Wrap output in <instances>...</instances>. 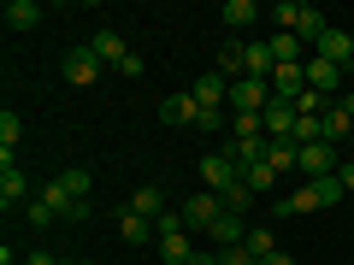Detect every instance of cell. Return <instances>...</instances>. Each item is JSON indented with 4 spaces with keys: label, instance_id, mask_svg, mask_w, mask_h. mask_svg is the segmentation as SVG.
Listing matches in <instances>:
<instances>
[{
    "label": "cell",
    "instance_id": "obj_25",
    "mask_svg": "<svg viewBox=\"0 0 354 265\" xmlns=\"http://www.w3.org/2000/svg\"><path fill=\"white\" fill-rule=\"evenodd\" d=\"M313 195H319V206H342V195H348V189H342V177L330 171V177H313Z\"/></svg>",
    "mask_w": 354,
    "mask_h": 265
},
{
    "label": "cell",
    "instance_id": "obj_1",
    "mask_svg": "<svg viewBox=\"0 0 354 265\" xmlns=\"http://www.w3.org/2000/svg\"><path fill=\"white\" fill-rule=\"evenodd\" d=\"M272 24L283 30V36H301V41H319L325 36V12H319V6H307V0H278V6H272Z\"/></svg>",
    "mask_w": 354,
    "mask_h": 265
},
{
    "label": "cell",
    "instance_id": "obj_9",
    "mask_svg": "<svg viewBox=\"0 0 354 265\" xmlns=\"http://www.w3.org/2000/svg\"><path fill=\"white\" fill-rule=\"evenodd\" d=\"M88 48H95V59H101L106 71H118V65H124L130 53H136L124 36H118V30H95V36H88Z\"/></svg>",
    "mask_w": 354,
    "mask_h": 265
},
{
    "label": "cell",
    "instance_id": "obj_20",
    "mask_svg": "<svg viewBox=\"0 0 354 265\" xmlns=\"http://www.w3.org/2000/svg\"><path fill=\"white\" fill-rule=\"evenodd\" d=\"M254 18H260L254 0H225V6H218V24H225V30H248Z\"/></svg>",
    "mask_w": 354,
    "mask_h": 265
},
{
    "label": "cell",
    "instance_id": "obj_16",
    "mask_svg": "<svg viewBox=\"0 0 354 265\" xmlns=\"http://www.w3.org/2000/svg\"><path fill=\"white\" fill-rule=\"evenodd\" d=\"M266 48H272V65H307V59H313V53H307V41H301V36H283V30L266 41Z\"/></svg>",
    "mask_w": 354,
    "mask_h": 265
},
{
    "label": "cell",
    "instance_id": "obj_4",
    "mask_svg": "<svg viewBox=\"0 0 354 265\" xmlns=\"http://www.w3.org/2000/svg\"><path fill=\"white\" fill-rule=\"evenodd\" d=\"M189 95H195L201 112H230V77H218V71H201L189 83Z\"/></svg>",
    "mask_w": 354,
    "mask_h": 265
},
{
    "label": "cell",
    "instance_id": "obj_21",
    "mask_svg": "<svg viewBox=\"0 0 354 265\" xmlns=\"http://www.w3.org/2000/svg\"><path fill=\"white\" fill-rule=\"evenodd\" d=\"M242 248H248L254 259L266 265V253H278V236H272V230H266V224H248V236H242Z\"/></svg>",
    "mask_w": 354,
    "mask_h": 265
},
{
    "label": "cell",
    "instance_id": "obj_11",
    "mask_svg": "<svg viewBox=\"0 0 354 265\" xmlns=\"http://www.w3.org/2000/svg\"><path fill=\"white\" fill-rule=\"evenodd\" d=\"M342 71H348V65H337V59H319V53H313V59H307V88H319V95L330 101V95L342 88Z\"/></svg>",
    "mask_w": 354,
    "mask_h": 265
},
{
    "label": "cell",
    "instance_id": "obj_31",
    "mask_svg": "<svg viewBox=\"0 0 354 265\" xmlns=\"http://www.w3.org/2000/svg\"><path fill=\"white\" fill-rule=\"evenodd\" d=\"M337 177H342V189H348V201H354V159H342V165H337Z\"/></svg>",
    "mask_w": 354,
    "mask_h": 265
},
{
    "label": "cell",
    "instance_id": "obj_10",
    "mask_svg": "<svg viewBox=\"0 0 354 265\" xmlns=\"http://www.w3.org/2000/svg\"><path fill=\"white\" fill-rule=\"evenodd\" d=\"M153 253H160L165 265H189V259H195V236H189V230H160Z\"/></svg>",
    "mask_w": 354,
    "mask_h": 265
},
{
    "label": "cell",
    "instance_id": "obj_36",
    "mask_svg": "<svg viewBox=\"0 0 354 265\" xmlns=\"http://www.w3.org/2000/svg\"><path fill=\"white\" fill-rule=\"evenodd\" d=\"M77 265H95V259H77Z\"/></svg>",
    "mask_w": 354,
    "mask_h": 265
},
{
    "label": "cell",
    "instance_id": "obj_28",
    "mask_svg": "<svg viewBox=\"0 0 354 265\" xmlns=\"http://www.w3.org/2000/svg\"><path fill=\"white\" fill-rule=\"evenodd\" d=\"M24 218H30V230H48V224H53V218H59V213H53V206L41 201V195H36V201L24 206Z\"/></svg>",
    "mask_w": 354,
    "mask_h": 265
},
{
    "label": "cell",
    "instance_id": "obj_12",
    "mask_svg": "<svg viewBox=\"0 0 354 265\" xmlns=\"http://www.w3.org/2000/svg\"><path fill=\"white\" fill-rule=\"evenodd\" d=\"M118 236L130 242V248H153V242H160V224H153V218H142V213H118Z\"/></svg>",
    "mask_w": 354,
    "mask_h": 265
},
{
    "label": "cell",
    "instance_id": "obj_7",
    "mask_svg": "<svg viewBox=\"0 0 354 265\" xmlns=\"http://www.w3.org/2000/svg\"><path fill=\"white\" fill-rule=\"evenodd\" d=\"M236 159H230L225 148H213V153H201V189H213V195H225L230 183H236Z\"/></svg>",
    "mask_w": 354,
    "mask_h": 265
},
{
    "label": "cell",
    "instance_id": "obj_34",
    "mask_svg": "<svg viewBox=\"0 0 354 265\" xmlns=\"http://www.w3.org/2000/svg\"><path fill=\"white\" fill-rule=\"evenodd\" d=\"M189 265H225V259H218V253H201V248H195V259Z\"/></svg>",
    "mask_w": 354,
    "mask_h": 265
},
{
    "label": "cell",
    "instance_id": "obj_13",
    "mask_svg": "<svg viewBox=\"0 0 354 265\" xmlns=\"http://www.w3.org/2000/svg\"><path fill=\"white\" fill-rule=\"evenodd\" d=\"M313 53H319V59H337V65H348V59H354V30H342V24H330L325 36L313 41Z\"/></svg>",
    "mask_w": 354,
    "mask_h": 265
},
{
    "label": "cell",
    "instance_id": "obj_29",
    "mask_svg": "<svg viewBox=\"0 0 354 265\" xmlns=\"http://www.w3.org/2000/svg\"><path fill=\"white\" fill-rule=\"evenodd\" d=\"M218 259H225V265H260V259H254L248 248H242V242H236V248H225V253H218Z\"/></svg>",
    "mask_w": 354,
    "mask_h": 265
},
{
    "label": "cell",
    "instance_id": "obj_30",
    "mask_svg": "<svg viewBox=\"0 0 354 265\" xmlns=\"http://www.w3.org/2000/svg\"><path fill=\"white\" fill-rule=\"evenodd\" d=\"M142 71H148V59H142V53H130V59L118 65V77H142Z\"/></svg>",
    "mask_w": 354,
    "mask_h": 265
},
{
    "label": "cell",
    "instance_id": "obj_8",
    "mask_svg": "<svg viewBox=\"0 0 354 265\" xmlns=\"http://www.w3.org/2000/svg\"><path fill=\"white\" fill-rule=\"evenodd\" d=\"M53 183H59V189H65V201H71V206H77V213H83V218H88V195H95V177H88V171H83V165H65V171H59V177H53Z\"/></svg>",
    "mask_w": 354,
    "mask_h": 265
},
{
    "label": "cell",
    "instance_id": "obj_24",
    "mask_svg": "<svg viewBox=\"0 0 354 265\" xmlns=\"http://www.w3.org/2000/svg\"><path fill=\"white\" fill-rule=\"evenodd\" d=\"M218 201H225V213H242V218H248V206H254V201H260V195H254V189H248V183H242V177H236V183H230V189H225V195H218Z\"/></svg>",
    "mask_w": 354,
    "mask_h": 265
},
{
    "label": "cell",
    "instance_id": "obj_32",
    "mask_svg": "<svg viewBox=\"0 0 354 265\" xmlns=\"http://www.w3.org/2000/svg\"><path fill=\"white\" fill-rule=\"evenodd\" d=\"M266 265H295V253H283V248H278V253H266Z\"/></svg>",
    "mask_w": 354,
    "mask_h": 265
},
{
    "label": "cell",
    "instance_id": "obj_33",
    "mask_svg": "<svg viewBox=\"0 0 354 265\" xmlns=\"http://www.w3.org/2000/svg\"><path fill=\"white\" fill-rule=\"evenodd\" d=\"M30 265H59V259H53L48 248H36V253H30Z\"/></svg>",
    "mask_w": 354,
    "mask_h": 265
},
{
    "label": "cell",
    "instance_id": "obj_26",
    "mask_svg": "<svg viewBox=\"0 0 354 265\" xmlns=\"http://www.w3.org/2000/svg\"><path fill=\"white\" fill-rule=\"evenodd\" d=\"M18 141H24V118H18V112H0V153H12Z\"/></svg>",
    "mask_w": 354,
    "mask_h": 265
},
{
    "label": "cell",
    "instance_id": "obj_6",
    "mask_svg": "<svg viewBox=\"0 0 354 265\" xmlns=\"http://www.w3.org/2000/svg\"><path fill=\"white\" fill-rule=\"evenodd\" d=\"M0 206L12 213V206H30V177L12 153H0Z\"/></svg>",
    "mask_w": 354,
    "mask_h": 265
},
{
    "label": "cell",
    "instance_id": "obj_19",
    "mask_svg": "<svg viewBox=\"0 0 354 265\" xmlns=\"http://www.w3.org/2000/svg\"><path fill=\"white\" fill-rule=\"evenodd\" d=\"M301 88H307V65H278V71H272V95H283V101H295Z\"/></svg>",
    "mask_w": 354,
    "mask_h": 265
},
{
    "label": "cell",
    "instance_id": "obj_17",
    "mask_svg": "<svg viewBox=\"0 0 354 265\" xmlns=\"http://www.w3.org/2000/svg\"><path fill=\"white\" fill-rule=\"evenodd\" d=\"M36 24H41V0H6V30L12 36H24Z\"/></svg>",
    "mask_w": 354,
    "mask_h": 265
},
{
    "label": "cell",
    "instance_id": "obj_5",
    "mask_svg": "<svg viewBox=\"0 0 354 265\" xmlns=\"http://www.w3.org/2000/svg\"><path fill=\"white\" fill-rule=\"evenodd\" d=\"M342 165V153L330 148V141H307V148H295V171L307 177V183H313V177H330Z\"/></svg>",
    "mask_w": 354,
    "mask_h": 265
},
{
    "label": "cell",
    "instance_id": "obj_15",
    "mask_svg": "<svg viewBox=\"0 0 354 265\" xmlns=\"http://www.w3.org/2000/svg\"><path fill=\"white\" fill-rule=\"evenodd\" d=\"M195 118H201V106H195V95L189 88H183V95H171V101H160V124H195Z\"/></svg>",
    "mask_w": 354,
    "mask_h": 265
},
{
    "label": "cell",
    "instance_id": "obj_2",
    "mask_svg": "<svg viewBox=\"0 0 354 265\" xmlns=\"http://www.w3.org/2000/svg\"><path fill=\"white\" fill-rule=\"evenodd\" d=\"M171 213H177V230H189V236H207V230H213V218L225 213V201H218L213 189H195L189 201L171 206Z\"/></svg>",
    "mask_w": 354,
    "mask_h": 265
},
{
    "label": "cell",
    "instance_id": "obj_27",
    "mask_svg": "<svg viewBox=\"0 0 354 265\" xmlns=\"http://www.w3.org/2000/svg\"><path fill=\"white\" fill-rule=\"evenodd\" d=\"M266 165H272V171H295V141H272V148H266Z\"/></svg>",
    "mask_w": 354,
    "mask_h": 265
},
{
    "label": "cell",
    "instance_id": "obj_3",
    "mask_svg": "<svg viewBox=\"0 0 354 265\" xmlns=\"http://www.w3.org/2000/svg\"><path fill=\"white\" fill-rule=\"evenodd\" d=\"M59 71H65V83H71V88H95V83H101V71H106V65L95 59V48L83 41V48H71V53L59 59Z\"/></svg>",
    "mask_w": 354,
    "mask_h": 265
},
{
    "label": "cell",
    "instance_id": "obj_18",
    "mask_svg": "<svg viewBox=\"0 0 354 265\" xmlns=\"http://www.w3.org/2000/svg\"><path fill=\"white\" fill-rule=\"evenodd\" d=\"M130 213H142V218H153V224H160V218L171 213V206H165V195H160V183H142V189L130 195Z\"/></svg>",
    "mask_w": 354,
    "mask_h": 265
},
{
    "label": "cell",
    "instance_id": "obj_35",
    "mask_svg": "<svg viewBox=\"0 0 354 265\" xmlns=\"http://www.w3.org/2000/svg\"><path fill=\"white\" fill-rule=\"evenodd\" d=\"M337 106H342V112H348V118H354V88H348V95H342V101H337Z\"/></svg>",
    "mask_w": 354,
    "mask_h": 265
},
{
    "label": "cell",
    "instance_id": "obj_23",
    "mask_svg": "<svg viewBox=\"0 0 354 265\" xmlns=\"http://www.w3.org/2000/svg\"><path fill=\"white\" fill-rule=\"evenodd\" d=\"M242 183H248L254 195H278V171H272L266 159H260V165H248V171H242Z\"/></svg>",
    "mask_w": 354,
    "mask_h": 265
},
{
    "label": "cell",
    "instance_id": "obj_14",
    "mask_svg": "<svg viewBox=\"0 0 354 265\" xmlns=\"http://www.w3.org/2000/svg\"><path fill=\"white\" fill-rule=\"evenodd\" d=\"M242 236H248V224H242V213H218V218H213V230H207V242H213L218 253H225V248H236Z\"/></svg>",
    "mask_w": 354,
    "mask_h": 265
},
{
    "label": "cell",
    "instance_id": "obj_22",
    "mask_svg": "<svg viewBox=\"0 0 354 265\" xmlns=\"http://www.w3.org/2000/svg\"><path fill=\"white\" fill-rule=\"evenodd\" d=\"M348 136H354V118L342 112V106H330V112H325V141H330V148H342Z\"/></svg>",
    "mask_w": 354,
    "mask_h": 265
}]
</instances>
